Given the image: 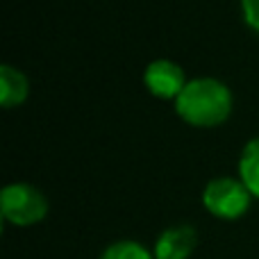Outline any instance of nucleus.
I'll use <instances>...</instances> for the list:
<instances>
[{
	"mask_svg": "<svg viewBox=\"0 0 259 259\" xmlns=\"http://www.w3.org/2000/svg\"><path fill=\"white\" fill-rule=\"evenodd\" d=\"M100 259H155V255H150L137 241H116L109 248H105Z\"/></svg>",
	"mask_w": 259,
	"mask_h": 259,
	"instance_id": "obj_8",
	"label": "nucleus"
},
{
	"mask_svg": "<svg viewBox=\"0 0 259 259\" xmlns=\"http://www.w3.org/2000/svg\"><path fill=\"white\" fill-rule=\"evenodd\" d=\"M239 175L250 196L259 198V137L250 139L246 148L241 150V159H239Z\"/></svg>",
	"mask_w": 259,
	"mask_h": 259,
	"instance_id": "obj_7",
	"label": "nucleus"
},
{
	"mask_svg": "<svg viewBox=\"0 0 259 259\" xmlns=\"http://www.w3.org/2000/svg\"><path fill=\"white\" fill-rule=\"evenodd\" d=\"M250 198V191L243 182L234 178H216L202 191V205L216 219L234 221L248 211Z\"/></svg>",
	"mask_w": 259,
	"mask_h": 259,
	"instance_id": "obj_3",
	"label": "nucleus"
},
{
	"mask_svg": "<svg viewBox=\"0 0 259 259\" xmlns=\"http://www.w3.org/2000/svg\"><path fill=\"white\" fill-rule=\"evenodd\" d=\"M143 84L152 96L168 100V98H178L182 94V89L187 87V80H184L182 68L175 62L157 59V62H150L146 66Z\"/></svg>",
	"mask_w": 259,
	"mask_h": 259,
	"instance_id": "obj_4",
	"label": "nucleus"
},
{
	"mask_svg": "<svg viewBox=\"0 0 259 259\" xmlns=\"http://www.w3.org/2000/svg\"><path fill=\"white\" fill-rule=\"evenodd\" d=\"M243 18L255 32H259V0H241Z\"/></svg>",
	"mask_w": 259,
	"mask_h": 259,
	"instance_id": "obj_9",
	"label": "nucleus"
},
{
	"mask_svg": "<svg viewBox=\"0 0 259 259\" xmlns=\"http://www.w3.org/2000/svg\"><path fill=\"white\" fill-rule=\"evenodd\" d=\"M175 112L193 127L221 125L232 112V94L214 77H198L187 82L182 94L175 98Z\"/></svg>",
	"mask_w": 259,
	"mask_h": 259,
	"instance_id": "obj_1",
	"label": "nucleus"
},
{
	"mask_svg": "<svg viewBox=\"0 0 259 259\" xmlns=\"http://www.w3.org/2000/svg\"><path fill=\"white\" fill-rule=\"evenodd\" d=\"M0 211L7 223L25 228L44 219L48 211V202L44 193L32 184H9L0 193Z\"/></svg>",
	"mask_w": 259,
	"mask_h": 259,
	"instance_id": "obj_2",
	"label": "nucleus"
},
{
	"mask_svg": "<svg viewBox=\"0 0 259 259\" xmlns=\"http://www.w3.org/2000/svg\"><path fill=\"white\" fill-rule=\"evenodd\" d=\"M27 98V80L21 71L9 64L0 66V105L3 107H16Z\"/></svg>",
	"mask_w": 259,
	"mask_h": 259,
	"instance_id": "obj_6",
	"label": "nucleus"
},
{
	"mask_svg": "<svg viewBox=\"0 0 259 259\" xmlns=\"http://www.w3.org/2000/svg\"><path fill=\"white\" fill-rule=\"evenodd\" d=\"M198 243V234L191 225H175L159 234L155 243V259H189Z\"/></svg>",
	"mask_w": 259,
	"mask_h": 259,
	"instance_id": "obj_5",
	"label": "nucleus"
}]
</instances>
